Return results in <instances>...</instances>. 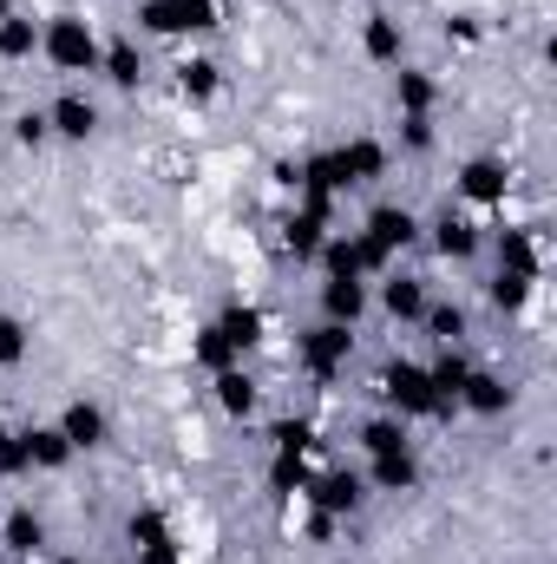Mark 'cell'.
<instances>
[{"label": "cell", "instance_id": "cell-25", "mask_svg": "<svg viewBox=\"0 0 557 564\" xmlns=\"http://www.w3.org/2000/svg\"><path fill=\"white\" fill-rule=\"evenodd\" d=\"M217 408H223L230 421H250V414H256V381L243 375V361L217 375Z\"/></svg>", "mask_w": 557, "mask_h": 564}, {"label": "cell", "instance_id": "cell-22", "mask_svg": "<svg viewBox=\"0 0 557 564\" xmlns=\"http://www.w3.org/2000/svg\"><path fill=\"white\" fill-rule=\"evenodd\" d=\"M368 486H374V492H414L419 486L414 446H407V453H381V459H368Z\"/></svg>", "mask_w": 557, "mask_h": 564}, {"label": "cell", "instance_id": "cell-41", "mask_svg": "<svg viewBox=\"0 0 557 564\" xmlns=\"http://www.w3.org/2000/svg\"><path fill=\"white\" fill-rule=\"evenodd\" d=\"M59 564H86V558H59Z\"/></svg>", "mask_w": 557, "mask_h": 564}, {"label": "cell", "instance_id": "cell-17", "mask_svg": "<svg viewBox=\"0 0 557 564\" xmlns=\"http://www.w3.org/2000/svg\"><path fill=\"white\" fill-rule=\"evenodd\" d=\"M0 545H7L13 558H40V552H46V519H40L33 506H13V512L0 519Z\"/></svg>", "mask_w": 557, "mask_h": 564}, {"label": "cell", "instance_id": "cell-40", "mask_svg": "<svg viewBox=\"0 0 557 564\" xmlns=\"http://www.w3.org/2000/svg\"><path fill=\"white\" fill-rule=\"evenodd\" d=\"M7 13H13V0H0V20H7Z\"/></svg>", "mask_w": 557, "mask_h": 564}, {"label": "cell", "instance_id": "cell-3", "mask_svg": "<svg viewBox=\"0 0 557 564\" xmlns=\"http://www.w3.org/2000/svg\"><path fill=\"white\" fill-rule=\"evenodd\" d=\"M295 355H302V368H308L315 381H335V375L354 361V328H341V322H315V328H302Z\"/></svg>", "mask_w": 557, "mask_h": 564}, {"label": "cell", "instance_id": "cell-9", "mask_svg": "<svg viewBox=\"0 0 557 564\" xmlns=\"http://www.w3.org/2000/svg\"><path fill=\"white\" fill-rule=\"evenodd\" d=\"M452 408H466V414H479V421H499V414L512 408V381H505V375H492V368H472Z\"/></svg>", "mask_w": 557, "mask_h": 564}, {"label": "cell", "instance_id": "cell-32", "mask_svg": "<svg viewBox=\"0 0 557 564\" xmlns=\"http://www.w3.org/2000/svg\"><path fill=\"white\" fill-rule=\"evenodd\" d=\"M237 361H243V355H237V348H230V341L217 335V322H210V328H197V368L223 375V368H237Z\"/></svg>", "mask_w": 557, "mask_h": 564}, {"label": "cell", "instance_id": "cell-33", "mask_svg": "<svg viewBox=\"0 0 557 564\" xmlns=\"http://www.w3.org/2000/svg\"><path fill=\"white\" fill-rule=\"evenodd\" d=\"M302 479H308V453H276L270 459V492H302Z\"/></svg>", "mask_w": 557, "mask_h": 564}, {"label": "cell", "instance_id": "cell-21", "mask_svg": "<svg viewBox=\"0 0 557 564\" xmlns=\"http://www.w3.org/2000/svg\"><path fill=\"white\" fill-rule=\"evenodd\" d=\"M99 73H106L119 93H139V86H144V53H139V40H112V46H99Z\"/></svg>", "mask_w": 557, "mask_h": 564}, {"label": "cell", "instance_id": "cell-10", "mask_svg": "<svg viewBox=\"0 0 557 564\" xmlns=\"http://www.w3.org/2000/svg\"><path fill=\"white\" fill-rule=\"evenodd\" d=\"M46 132H53V139L86 144L92 132H99V106H92V99H79V93H59V99L46 106Z\"/></svg>", "mask_w": 557, "mask_h": 564}, {"label": "cell", "instance_id": "cell-1", "mask_svg": "<svg viewBox=\"0 0 557 564\" xmlns=\"http://www.w3.org/2000/svg\"><path fill=\"white\" fill-rule=\"evenodd\" d=\"M40 53L53 73H99V33L86 13H53L40 26Z\"/></svg>", "mask_w": 557, "mask_h": 564}, {"label": "cell", "instance_id": "cell-27", "mask_svg": "<svg viewBox=\"0 0 557 564\" xmlns=\"http://www.w3.org/2000/svg\"><path fill=\"white\" fill-rule=\"evenodd\" d=\"M321 237H328V217H321V210H308V204L282 224V243H288L295 257H315V250H321Z\"/></svg>", "mask_w": 557, "mask_h": 564}, {"label": "cell", "instance_id": "cell-20", "mask_svg": "<svg viewBox=\"0 0 557 564\" xmlns=\"http://www.w3.org/2000/svg\"><path fill=\"white\" fill-rule=\"evenodd\" d=\"M433 250H439L446 263H466V257H479V224H472V217H459V210L433 217Z\"/></svg>", "mask_w": 557, "mask_h": 564}, {"label": "cell", "instance_id": "cell-12", "mask_svg": "<svg viewBox=\"0 0 557 564\" xmlns=\"http://www.w3.org/2000/svg\"><path fill=\"white\" fill-rule=\"evenodd\" d=\"M20 446H26V473H66L79 459L59 426H20Z\"/></svg>", "mask_w": 557, "mask_h": 564}, {"label": "cell", "instance_id": "cell-16", "mask_svg": "<svg viewBox=\"0 0 557 564\" xmlns=\"http://www.w3.org/2000/svg\"><path fill=\"white\" fill-rule=\"evenodd\" d=\"M361 53H368L374 66H401V53H407L401 20H394V13H368V20H361Z\"/></svg>", "mask_w": 557, "mask_h": 564}, {"label": "cell", "instance_id": "cell-15", "mask_svg": "<svg viewBox=\"0 0 557 564\" xmlns=\"http://www.w3.org/2000/svg\"><path fill=\"white\" fill-rule=\"evenodd\" d=\"M335 164H341L348 191H354V184H374V177H387V144L381 139H348L335 151Z\"/></svg>", "mask_w": 557, "mask_h": 564}, {"label": "cell", "instance_id": "cell-2", "mask_svg": "<svg viewBox=\"0 0 557 564\" xmlns=\"http://www.w3.org/2000/svg\"><path fill=\"white\" fill-rule=\"evenodd\" d=\"M381 401H387L401 421L446 414V401L433 394V381H426V368H419V361H387V368H381Z\"/></svg>", "mask_w": 557, "mask_h": 564}, {"label": "cell", "instance_id": "cell-8", "mask_svg": "<svg viewBox=\"0 0 557 564\" xmlns=\"http://www.w3.org/2000/svg\"><path fill=\"white\" fill-rule=\"evenodd\" d=\"M452 191H459L466 204L492 210V204H505V191H512V171H505V158H466V164H459V177H452Z\"/></svg>", "mask_w": 557, "mask_h": 564}, {"label": "cell", "instance_id": "cell-4", "mask_svg": "<svg viewBox=\"0 0 557 564\" xmlns=\"http://www.w3.org/2000/svg\"><path fill=\"white\" fill-rule=\"evenodd\" d=\"M315 257H321V270H328V276H354V282L387 276V270H394V263H387V257H381V250H374L361 230H354V237H348V230H328Z\"/></svg>", "mask_w": 557, "mask_h": 564}, {"label": "cell", "instance_id": "cell-29", "mask_svg": "<svg viewBox=\"0 0 557 564\" xmlns=\"http://www.w3.org/2000/svg\"><path fill=\"white\" fill-rule=\"evenodd\" d=\"M361 446H368V459H381V453H407L414 440H407V421L401 414H374V421L361 426Z\"/></svg>", "mask_w": 557, "mask_h": 564}, {"label": "cell", "instance_id": "cell-36", "mask_svg": "<svg viewBox=\"0 0 557 564\" xmlns=\"http://www.w3.org/2000/svg\"><path fill=\"white\" fill-rule=\"evenodd\" d=\"M13 139L26 144V151H40V144L53 139V132H46V112H20V119H13Z\"/></svg>", "mask_w": 557, "mask_h": 564}, {"label": "cell", "instance_id": "cell-23", "mask_svg": "<svg viewBox=\"0 0 557 564\" xmlns=\"http://www.w3.org/2000/svg\"><path fill=\"white\" fill-rule=\"evenodd\" d=\"M217 335L237 348V355H250V348H263V308H250V302H230L223 315H217Z\"/></svg>", "mask_w": 557, "mask_h": 564}, {"label": "cell", "instance_id": "cell-31", "mask_svg": "<svg viewBox=\"0 0 557 564\" xmlns=\"http://www.w3.org/2000/svg\"><path fill=\"white\" fill-rule=\"evenodd\" d=\"M532 289H538V282H525V276H512V270H499L485 295H492V308H499V315H518V308L532 302Z\"/></svg>", "mask_w": 557, "mask_h": 564}, {"label": "cell", "instance_id": "cell-14", "mask_svg": "<svg viewBox=\"0 0 557 564\" xmlns=\"http://www.w3.org/2000/svg\"><path fill=\"white\" fill-rule=\"evenodd\" d=\"M361 315H368V282H354V276H328L321 282V322L354 328Z\"/></svg>", "mask_w": 557, "mask_h": 564}, {"label": "cell", "instance_id": "cell-34", "mask_svg": "<svg viewBox=\"0 0 557 564\" xmlns=\"http://www.w3.org/2000/svg\"><path fill=\"white\" fill-rule=\"evenodd\" d=\"M26 348H33V341H26V322H20V315H0V368H20Z\"/></svg>", "mask_w": 557, "mask_h": 564}, {"label": "cell", "instance_id": "cell-19", "mask_svg": "<svg viewBox=\"0 0 557 564\" xmlns=\"http://www.w3.org/2000/svg\"><path fill=\"white\" fill-rule=\"evenodd\" d=\"M394 106H401V119H433V106H439V79L419 73V66H401V73H394Z\"/></svg>", "mask_w": 557, "mask_h": 564}, {"label": "cell", "instance_id": "cell-26", "mask_svg": "<svg viewBox=\"0 0 557 564\" xmlns=\"http://www.w3.org/2000/svg\"><path fill=\"white\" fill-rule=\"evenodd\" d=\"M33 53H40V20L13 7V13L0 20V59H33Z\"/></svg>", "mask_w": 557, "mask_h": 564}, {"label": "cell", "instance_id": "cell-13", "mask_svg": "<svg viewBox=\"0 0 557 564\" xmlns=\"http://www.w3.org/2000/svg\"><path fill=\"white\" fill-rule=\"evenodd\" d=\"M59 433H66V446H73V453H92V446H106L112 421H106V408H99V401H66Z\"/></svg>", "mask_w": 557, "mask_h": 564}, {"label": "cell", "instance_id": "cell-30", "mask_svg": "<svg viewBox=\"0 0 557 564\" xmlns=\"http://www.w3.org/2000/svg\"><path fill=\"white\" fill-rule=\"evenodd\" d=\"M419 322H426V335H433L439 348H459V341H466V308H459V302H426Z\"/></svg>", "mask_w": 557, "mask_h": 564}, {"label": "cell", "instance_id": "cell-11", "mask_svg": "<svg viewBox=\"0 0 557 564\" xmlns=\"http://www.w3.org/2000/svg\"><path fill=\"white\" fill-rule=\"evenodd\" d=\"M499 270H512V276H525V282L545 276V250H538V230L532 224L499 230Z\"/></svg>", "mask_w": 557, "mask_h": 564}, {"label": "cell", "instance_id": "cell-37", "mask_svg": "<svg viewBox=\"0 0 557 564\" xmlns=\"http://www.w3.org/2000/svg\"><path fill=\"white\" fill-rule=\"evenodd\" d=\"M26 473V446H20V433H0V479H20Z\"/></svg>", "mask_w": 557, "mask_h": 564}, {"label": "cell", "instance_id": "cell-28", "mask_svg": "<svg viewBox=\"0 0 557 564\" xmlns=\"http://www.w3.org/2000/svg\"><path fill=\"white\" fill-rule=\"evenodd\" d=\"M466 375H472V361H466L459 348H439V361L426 368V381H433V394H439L446 408L459 401V388H466Z\"/></svg>", "mask_w": 557, "mask_h": 564}, {"label": "cell", "instance_id": "cell-7", "mask_svg": "<svg viewBox=\"0 0 557 564\" xmlns=\"http://www.w3.org/2000/svg\"><path fill=\"white\" fill-rule=\"evenodd\" d=\"M361 237L394 263L401 250H414L419 243V217L407 210V204H381V210H368V224H361Z\"/></svg>", "mask_w": 557, "mask_h": 564}, {"label": "cell", "instance_id": "cell-35", "mask_svg": "<svg viewBox=\"0 0 557 564\" xmlns=\"http://www.w3.org/2000/svg\"><path fill=\"white\" fill-rule=\"evenodd\" d=\"M270 446H276V453H308V446H315V433H308L302 421H276V426H270Z\"/></svg>", "mask_w": 557, "mask_h": 564}, {"label": "cell", "instance_id": "cell-38", "mask_svg": "<svg viewBox=\"0 0 557 564\" xmlns=\"http://www.w3.org/2000/svg\"><path fill=\"white\" fill-rule=\"evenodd\" d=\"M132 552H139V564H184L177 539H151V545H132Z\"/></svg>", "mask_w": 557, "mask_h": 564}, {"label": "cell", "instance_id": "cell-6", "mask_svg": "<svg viewBox=\"0 0 557 564\" xmlns=\"http://www.w3.org/2000/svg\"><path fill=\"white\" fill-rule=\"evenodd\" d=\"M302 499H308L315 512H328V519H354L361 499H368V479L348 473V466H328V473H308V479H302Z\"/></svg>", "mask_w": 557, "mask_h": 564}, {"label": "cell", "instance_id": "cell-5", "mask_svg": "<svg viewBox=\"0 0 557 564\" xmlns=\"http://www.w3.org/2000/svg\"><path fill=\"white\" fill-rule=\"evenodd\" d=\"M223 20V0H139L144 33H210Z\"/></svg>", "mask_w": 557, "mask_h": 564}, {"label": "cell", "instance_id": "cell-24", "mask_svg": "<svg viewBox=\"0 0 557 564\" xmlns=\"http://www.w3.org/2000/svg\"><path fill=\"white\" fill-rule=\"evenodd\" d=\"M177 93H184L190 106H210V99L223 93V66H217V59H204V53H197V59H184V66H177Z\"/></svg>", "mask_w": 557, "mask_h": 564}, {"label": "cell", "instance_id": "cell-39", "mask_svg": "<svg viewBox=\"0 0 557 564\" xmlns=\"http://www.w3.org/2000/svg\"><path fill=\"white\" fill-rule=\"evenodd\" d=\"M401 139L414 151H433V119H401Z\"/></svg>", "mask_w": 557, "mask_h": 564}, {"label": "cell", "instance_id": "cell-18", "mask_svg": "<svg viewBox=\"0 0 557 564\" xmlns=\"http://www.w3.org/2000/svg\"><path fill=\"white\" fill-rule=\"evenodd\" d=\"M426 302H433V295H426L419 276H407V270H387V276H381V308H387L394 322H419Z\"/></svg>", "mask_w": 557, "mask_h": 564}]
</instances>
